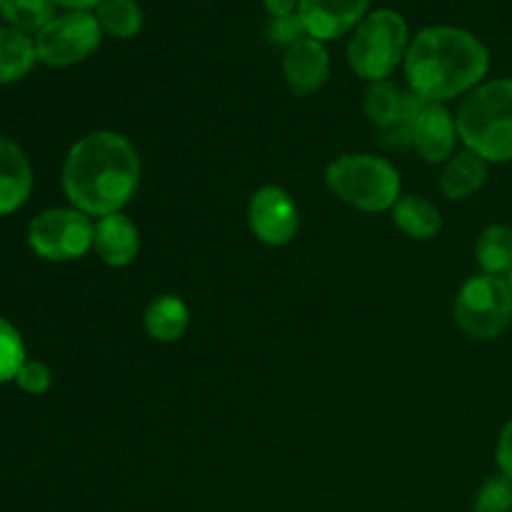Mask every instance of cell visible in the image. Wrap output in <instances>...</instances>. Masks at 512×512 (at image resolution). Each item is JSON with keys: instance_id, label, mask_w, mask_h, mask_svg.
Here are the masks:
<instances>
[{"instance_id": "1", "label": "cell", "mask_w": 512, "mask_h": 512, "mask_svg": "<svg viewBox=\"0 0 512 512\" xmlns=\"http://www.w3.org/2000/svg\"><path fill=\"white\" fill-rule=\"evenodd\" d=\"M143 178L140 153L118 130H93L70 145L60 180L73 208L93 220L125 213Z\"/></svg>"}, {"instance_id": "2", "label": "cell", "mask_w": 512, "mask_h": 512, "mask_svg": "<svg viewBox=\"0 0 512 512\" xmlns=\"http://www.w3.org/2000/svg\"><path fill=\"white\" fill-rule=\"evenodd\" d=\"M490 53L483 40L455 25H430L410 40L405 88L425 103H453L488 80Z\"/></svg>"}, {"instance_id": "3", "label": "cell", "mask_w": 512, "mask_h": 512, "mask_svg": "<svg viewBox=\"0 0 512 512\" xmlns=\"http://www.w3.org/2000/svg\"><path fill=\"white\" fill-rule=\"evenodd\" d=\"M460 145L488 165L512 163V78L480 83L455 110Z\"/></svg>"}, {"instance_id": "4", "label": "cell", "mask_w": 512, "mask_h": 512, "mask_svg": "<svg viewBox=\"0 0 512 512\" xmlns=\"http://www.w3.org/2000/svg\"><path fill=\"white\" fill-rule=\"evenodd\" d=\"M325 188L335 200L360 213H390L403 195L398 165L378 153H343L325 168Z\"/></svg>"}, {"instance_id": "5", "label": "cell", "mask_w": 512, "mask_h": 512, "mask_svg": "<svg viewBox=\"0 0 512 512\" xmlns=\"http://www.w3.org/2000/svg\"><path fill=\"white\" fill-rule=\"evenodd\" d=\"M410 40L413 38L408 23L398 10H373L350 33L348 50H345L350 70L368 85L393 80V75L403 70Z\"/></svg>"}, {"instance_id": "6", "label": "cell", "mask_w": 512, "mask_h": 512, "mask_svg": "<svg viewBox=\"0 0 512 512\" xmlns=\"http://www.w3.org/2000/svg\"><path fill=\"white\" fill-rule=\"evenodd\" d=\"M455 328L470 340H495L512 325V290L498 275L475 273L453 300Z\"/></svg>"}, {"instance_id": "7", "label": "cell", "mask_w": 512, "mask_h": 512, "mask_svg": "<svg viewBox=\"0 0 512 512\" xmlns=\"http://www.w3.org/2000/svg\"><path fill=\"white\" fill-rule=\"evenodd\" d=\"M95 220L83 210L65 205L35 215L28 225V245L48 263H70L93 253Z\"/></svg>"}, {"instance_id": "8", "label": "cell", "mask_w": 512, "mask_h": 512, "mask_svg": "<svg viewBox=\"0 0 512 512\" xmlns=\"http://www.w3.org/2000/svg\"><path fill=\"white\" fill-rule=\"evenodd\" d=\"M103 35L95 13L68 10L63 15H55L43 30H38L35 53L40 63L50 68H70L90 58L103 43Z\"/></svg>"}, {"instance_id": "9", "label": "cell", "mask_w": 512, "mask_h": 512, "mask_svg": "<svg viewBox=\"0 0 512 512\" xmlns=\"http://www.w3.org/2000/svg\"><path fill=\"white\" fill-rule=\"evenodd\" d=\"M425 100L400 88L393 80L370 83L363 98V113L368 123L383 135L388 148H410V133Z\"/></svg>"}, {"instance_id": "10", "label": "cell", "mask_w": 512, "mask_h": 512, "mask_svg": "<svg viewBox=\"0 0 512 512\" xmlns=\"http://www.w3.org/2000/svg\"><path fill=\"white\" fill-rule=\"evenodd\" d=\"M245 223L250 235L265 248H285L300 233V205L283 185H260L248 200Z\"/></svg>"}, {"instance_id": "11", "label": "cell", "mask_w": 512, "mask_h": 512, "mask_svg": "<svg viewBox=\"0 0 512 512\" xmlns=\"http://www.w3.org/2000/svg\"><path fill=\"white\" fill-rule=\"evenodd\" d=\"M460 148L463 145H460L458 120H455L453 110L445 103H423L413 123L408 150H413L423 163L440 168Z\"/></svg>"}, {"instance_id": "12", "label": "cell", "mask_w": 512, "mask_h": 512, "mask_svg": "<svg viewBox=\"0 0 512 512\" xmlns=\"http://www.w3.org/2000/svg\"><path fill=\"white\" fill-rule=\"evenodd\" d=\"M370 0H300L298 15L310 38L328 43L353 33L365 20Z\"/></svg>"}, {"instance_id": "13", "label": "cell", "mask_w": 512, "mask_h": 512, "mask_svg": "<svg viewBox=\"0 0 512 512\" xmlns=\"http://www.w3.org/2000/svg\"><path fill=\"white\" fill-rule=\"evenodd\" d=\"M283 78L295 98H310L320 93L330 80V53L325 43L303 38L283 50Z\"/></svg>"}, {"instance_id": "14", "label": "cell", "mask_w": 512, "mask_h": 512, "mask_svg": "<svg viewBox=\"0 0 512 512\" xmlns=\"http://www.w3.org/2000/svg\"><path fill=\"white\" fill-rule=\"evenodd\" d=\"M140 228L128 213H113L95 220L93 253L108 268H128L140 255Z\"/></svg>"}, {"instance_id": "15", "label": "cell", "mask_w": 512, "mask_h": 512, "mask_svg": "<svg viewBox=\"0 0 512 512\" xmlns=\"http://www.w3.org/2000/svg\"><path fill=\"white\" fill-rule=\"evenodd\" d=\"M488 173L490 165L480 155H475L468 148H460L453 158L440 165L438 188L443 198L453 200V203H463V200L475 198L485 188Z\"/></svg>"}, {"instance_id": "16", "label": "cell", "mask_w": 512, "mask_h": 512, "mask_svg": "<svg viewBox=\"0 0 512 512\" xmlns=\"http://www.w3.org/2000/svg\"><path fill=\"white\" fill-rule=\"evenodd\" d=\"M33 193V165L18 143L0 138V215L23 208Z\"/></svg>"}, {"instance_id": "17", "label": "cell", "mask_w": 512, "mask_h": 512, "mask_svg": "<svg viewBox=\"0 0 512 512\" xmlns=\"http://www.w3.org/2000/svg\"><path fill=\"white\" fill-rule=\"evenodd\" d=\"M190 328V308L180 295L160 293L145 305L143 330L153 343L170 345L185 338Z\"/></svg>"}, {"instance_id": "18", "label": "cell", "mask_w": 512, "mask_h": 512, "mask_svg": "<svg viewBox=\"0 0 512 512\" xmlns=\"http://www.w3.org/2000/svg\"><path fill=\"white\" fill-rule=\"evenodd\" d=\"M393 225L410 240H425L438 238L443 230V210L433 198L420 193H403L395 208L390 210Z\"/></svg>"}, {"instance_id": "19", "label": "cell", "mask_w": 512, "mask_h": 512, "mask_svg": "<svg viewBox=\"0 0 512 512\" xmlns=\"http://www.w3.org/2000/svg\"><path fill=\"white\" fill-rule=\"evenodd\" d=\"M475 263L485 275L508 278L512 270V228L505 223H493L483 228L475 240Z\"/></svg>"}, {"instance_id": "20", "label": "cell", "mask_w": 512, "mask_h": 512, "mask_svg": "<svg viewBox=\"0 0 512 512\" xmlns=\"http://www.w3.org/2000/svg\"><path fill=\"white\" fill-rule=\"evenodd\" d=\"M38 60L35 53V40L28 33L15 28H0V85L15 83Z\"/></svg>"}, {"instance_id": "21", "label": "cell", "mask_w": 512, "mask_h": 512, "mask_svg": "<svg viewBox=\"0 0 512 512\" xmlns=\"http://www.w3.org/2000/svg\"><path fill=\"white\" fill-rule=\"evenodd\" d=\"M100 28L113 38H135L143 30V10L135 0H103L95 8Z\"/></svg>"}, {"instance_id": "22", "label": "cell", "mask_w": 512, "mask_h": 512, "mask_svg": "<svg viewBox=\"0 0 512 512\" xmlns=\"http://www.w3.org/2000/svg\"><path fill=\"white\" fill-rule=\"evenodd\" d=\"M53 5V0H0V15L8 20L10 28L38 33L55 18Z\"/></svg>"}, {"instance_id": "23", "label": "cell", "mask_w": 512, "mask_h": 512, "mask_svg": "<svg viewBox=\"0 0 512 512\" xmlns=\"http://www.w3.org/2000/svg\"><path fill=\"white\" fill-rule=\"evenodd\" d=\"M25 360H28V355H25L23 338L8 320L0 318V383L15 380Z\"/></svg>"}, {"instance_id": "24", "label": "cell", "mask_w": 512, "mask_h": 512, "mask_svg": "<svg viewBox=\"0 0 512 512\" xmlns=\"http://www.w3.org/2000/svg\"><path fill=\"white\" fill-rule=\"evenodd\" d=\"M473 512H512V480L490 475L475 493Z\"/></svg>"}, {"instance_id": "25", "label": "cell", "mask_w": 512, "mask_h": 512, "mask_svg": "<svg viewBox=\"0 0 512 512\" xmlns=\"http://www.w3.org/2000/svg\"><path fill=\"white\" fill-rule=\"evenodd\" d=\"M265 38H268V43L275 45V48L288 50L290 45L300 43V40L310 38V35L308 30H305L300 15L293 13V15H280V18H270L268 25H265Z\"/></svg>"}, {"instance_id": "26", "label": "cell", "mask_w": 512, "mask_h": 512, "mask_svg": "<svg viewBox=\"0 0 512 512\" xmlns=\"http://www.w3.org/2000/svg\"><path fill=\"white\" fill-rule=\"evenodd\" d=\"M15 383H18V388L23 390V393L43 395L48 393L50 385H53V373H50L48 365L40 363V360H25L23 368L15 375Z\"/></svg>"}, {"instance_id": "27", "label": "cell", "mask_w": 512, "mask_h": 512, "mask_svg": "<svg viewBox=\"0 0 512 512\" xmlns=\"http://www.w3.org/2000/svg\"><path fill=\"white\" fill-rule=\"evenodd\" d=\"M495 463H498V473L512 480V418L503 425L495 443Z\"/></svg>"}, {"instance_id": "28", "label": "cell", "mask_w": 512, "mask_h": 512, "mask_svg": "<svg viewBox=\"0 0 512 512\" xmlns=\"http://www.w3.org/2000/svg\"><path fill=\"white\" fill-rule=\"evenodd\" d=\"M263 5L270 13V18H280V15L298 13L300 0H263Z\"/></svg>"}, {"instance_id": "29", "label": "cell", "mask_w": 512, "mask_h": 512, "mask_svg": "<svg viewBox=\"0 0 512 512\" xmlns=\"http://www.w3.org/2000/svg\"><path fill=\"white\" fill-rule=\"evenodd\" d=\"M53 3L63 5V8H68V10H85V13H90V10L98 8L103 0H53Z\"/></svg>"}, {"instance_id": "30", "label": "cell", "mask_w": 512, "mask_h": 512, "mask_svg": "<svg viewBox=\"0 0 512 512\" xmlns=\"http://www.w3.org/2000/svg\"><path fill=\"white\" fill-rule=\"evenodd\" d=\"M505 280H508V285H510V290H512V270H510V273H508V278H505Z\"/></svg>"}]
</instances>
